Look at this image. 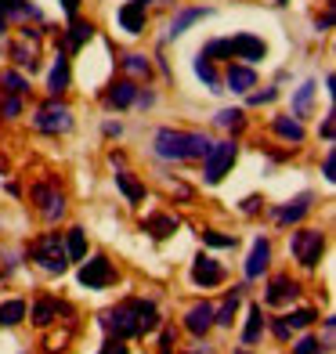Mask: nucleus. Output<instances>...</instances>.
I'll return each mask as SVG.
<instances>
[{
	"label": "nucleus",
	"mask_w": 336,
	"mask_h": 354,
	"mask_svg": "<svg viewBox=\"0 0 336 354\" xmlns=\"http://www.w3.org/2000/svg\"><path fill=\"white\" fill-rule=\"evenodd\" d=\"M105 329L116 333L120 340L152 333V329H159V311H156L152 300H127V304H120V308L105 311Z\"/></svg>",
	"instance_id": "nucleus-1"
},
{
	"label": "nucleus",
	"mask_w": 336,
	"mask_h": 354,
	"mask_svg": "<svg viewBox=\"0 0 336 354\" xmlns=\"http://www.w3.org/2000/svg\"><path fill=\"white\" fill-rule=\"evenodd\" d=\"M152 149L159 159H203L206 149H210V138L203 131H174V127H163V131H156Z\"/></svg>",
	"instance_id": "nucleus-2"
},
{
	"label": "nucleus",
	"mask_w": 336,
	"mask_h": 354,
	"mask_svg": "<svg viewBox=\"0 0 336 354\" xmlns=\"http://www.w3.org/2000/svg\"><path fill=\"white\" fill-rule=\"evenodd\" d=\"M235 159H239V145L235 141H210V149H206V156H203V177H206V185L224 181V174L232 170Z\"/></svg>",
	"instance_id": "nucleus-3"
},
{
	"label": "nucleus",
	"mask_w": 336,
	"mask_h": 354,
	"mask_svg": "<svg viewBox=\"0 0 336 354\" xmlns=\"http://www.w3.org/2000/svg\"><path fill=\"white\" fill-rule=\"evenodd\" d=\"M29 253H33V261L51 271V275H62V271L69 268V257H66V243H62L58 232H47L44 239H37L33 246H29Z\"/></svg>",
	"instance_id": "nucleus-4"
},
{
	"label": "nucleus",
	"mask_w": 336,
	"mask_h": 354,
	"mask_svg": "<svg viewBox=\"0 0 336 354\" xmlns=\"http://www.w3.org/2000/svg\"><path fill=\"white\" fill-rule=\"evenodd\" d=\"M33 127H37L40 134H69V131H73V109H69L66 102L51 98L47 105L37 109Z\"/></svg>",
	"instance_id": "nucleus-5"
},
{
	"label": "nucleus",
	"mask_w": 336,
	"mask_h": 354,
	"mask_svg": "<svg viewBox=\"0 0 336 354\" xmlns=\"http://www.w3.org/2000/svg\"><path fill=\"white\" fill-rule=\"evenodd\" d=\"M290 250H293V257H297L304 268H315L318 261H322V250H326V232L300 228V232H293V239H290Z\"/></svg>",
	"instance_id": "nucleus-6"
},
{
	"label": "nucleus",
	"mask_w": 336,
	"mask_h": 354,
	"mask_svg": "<svg viewBox=\"0 0 336 354\" xmlns=\"http://www.w3.org/2000/svg\"><path fill=\"white\" fill-rule=\"evenodd\" d=\"M112 279H116V271H112L109 264V257H84V268H80V286H87V289H105L112 286Z\"/></svg>",
	"instance_id": "nucleus-7"
},
{
	"label": "nucleus",
	"mask_w": 336,
	"mask_h": 354,
	"mask_svg": "<svg viewBox=\"0 0 336 354\" xmlns=\"http://www.w3.org/2000/svg\"><path fill=\"white\" fill-rule=\"evenodd\" d=\"M311 206H315V196H311V192H300L297 199H290L286 206H279V210H275V224H279V228H290V224H300L304 217L311 214Z\"/></svg>",
	"instance_id": "nucleus-8"
},
{
	"label": "nucleus",
	"mask_w": 336,
	"mask_h": 354,
	"mask_svg": "<svg viewBox=\"0 0 336 354\" xmlns=\"http://www.w3.org/2000/svg\"><path fill=\"white\" fill-rule=\"evenodd\" d=\"M33 199H37V210L44 214V221H58L62 214H66V196L55 192L51 185H37L33 188Z\"/></svg>",
	"instance_id": "nucleus-9"
},
{
	"label": "nucleus",
	"mask_w": 336,
	"mask_h": 354,
	"mask_svg": "<svg viewBox=\"0 0 336 354\" xmlns=\"http://www.w3.org/2000/svg\"><path fill=\"white\" fill-rule=\"evenodd\" d=\"M192 282L203 286V289H214V286L224 282V268L214 261V257L199 253V257H196V264H192Z\"/></svg>",
	"instance_id": "nucleus-10"
},
{
	"label": "nucleus",
	"mask_w": 336,
	"mask_h": 354,
	"mask_svg": "<svg viewBox=\"0 0 336 354\" xmlns=\"http://www.w3.org/2000/svg\"><path fill=\"white\" fill-rule=\"evenodd\" d=\"M228 47H232V58H243V62H261V58L268 55L264 40H261V37H253V33H239V37H232Z\"/></svg>",
	"instance_id": "nucleus-11"
},
{
	"label": "nucleus",
	"mask_w": 336,
	"mask_h": 354,
	"mask_svg": "<svg viewBox=\"0 0 336 354\" xmlns=\"http://www.w3.org/2000/svg\"><path fill=\"white\" fill-rule=\"evenodd\" d=\"M214 304H192V308H188V315H185V329L192 333V336H206V333H210L214 329Z\"/></svg>",
	"instance_id": "nucleus-12"
},
{
	"label": "nucleus",
	"mask_w": 336,
	"mask_h": 354,
	"mask_svg": "<svg viewBox=\"0 0 336 354\" xmlns=\"http://www.w3.org/2000/svg\"><path fill=\"white\" fill-rule=\"evenodd\" d=\"M224 84H228V91H235V94H246L250 87H257V73H253V66L246 62H232L228 66V73H224Z\"/></svg>",
	"instance_id": "nucleus-13"
},
{
	"label": "nucleus",
	"mask_w": 336,
	"mask_h": 354,
	"mask_svg": "<svg viewBox=\"0 0 336 354\" xmlns=\"http://www.w3.org/2000/svg\"><path fill=\"white\" fill-rule=\"evenodd\" d=\"M297 293H300V286H297L290 275H279V279H271V286H268L264 300H268V304H275V308H282V304L297 300Z\"/></svg>",
	"instance_id": "nucleus-14"
},
{
	"label": "nucleus",
	"mask_w": 336,
	"mask_h": 354,
	"mask_svg": "<svg viewBox=\"0 0 336 354\" xmlns=\"http://www.w3.org/2000/svg\"><path fill=\"white\" fill-rule=\"evenodd\" d=\"M268 261H271V243L268 239H257L246 257V279H261L264 271H268Z\"/></svg>",
	"instance_id": "nucleus-15"
},
{
	"label": "nucleus",
	"mask_w": 336,
	"mask_h": 354,
	"mask_svg": "<svg viewBox=\"0 0 336 354\" xmlns=\"http://www.w3.org/2000/svg\"><path fill=\"white\" fill-rule=\"evenodd\" d=\"M203 19H210V8H185V11L174 15V22H170L167 33H170V37H181V33H188L196 22H203Z\"/></svg>",
	"instance_id": "nucleus-16"
},
{
	"label": "nucleus",
	"mask_w": 336,
	"mask_h": 354,
	"mask_svg": "<svg viewBox=\"0 0 336 354\" xmlns=\"http://www.w3.org/2000/svg\"><path fill=\"white\" fill-rule=\"evenodd\" d=\"M47 91H51L55 98H58L62 91H69V58L62 55V51H58L55 66H51V76H47Z\"/></svg>",
	"instance_id": "nucleus-17"
},
{
	"label": "nucleus",
	"mask_w": 336,
	"mask_h": 354,
	"mask_svg": "<svg viewBox=\"0 0 336 354\" xmlns=\"http://www.w3.org/2000/svg\"><path fill=\"white\" fill-rule=\"evenodd\" d=\"M141 232H149L152 239H167L178 232V217H170V214H156V217H145L141 221Z\"/></svg>",
	"instance_id": "nucleus-18"
},
{
	"label": "nucleus",
	"mask_w": 336,
	"mask_h": 354,
	"mask_svg": "<svg viewBox=\"0 0 336 354\" xmlns=\"http://www.w3.org/2000/svg\"><path fill=\"white\" fill-rule=\"evenodd\" d=\"M271 131H275L279 138H286V141H293V145H300L304 141V123L297 120V116H275V123H271Z\"/></svg>",
	"instance_id": "nucleus-19"
},
{
	"label": "nucleus",
	"mask_w": 336,
	"mask_h": 354,
	"mask_svg": "<svg viewBox=\"0 0 336 354\" xmlns=\"http://www.w3.org/2000/svg\"><path fill=\"white\" fill-rule=\"evenodd\" d=\"M116 19L127 33H141V29H145V4H123Z\"/></svg>",
	"instance_id": "nucleus-20"
},
{
	"label": "nucleus",
	"mask_w": 336,
	"mask_h": 354,
	"mask_svg": "<svg viewBox=\"0 0 336 354\" xmlns=\"http://www.w3.org/2000/svg\"><path fill=\"white\" fill-rule=\"evenodd\" d=\"M134 98H138V87L131 84V80H120V84H116V87H112V91L105 94V102H109V105H116V109L134 105Z\"/></svg>",
	"instance_id": "nucleus-21"
},
{
	"label": "nucleus",
	"mask_w": 336,
	"mask_h": 354,
	"mask_svg": "<svg viewBox=\"0 0 336 354\" xmlns=\"http://www.w3.org/2000/svg\"><path fill=\"white\" fill-rule=\"evenodd\" d=\"M264 333V315H261V304H253L250 315H246V329H243V344H257Z\"/></svg>",
	"instance_id": "nucleus-22"
},
{
	"label": "nucleus",
	"mask_w": 336,
	"mask_h": 354,
	"mask_svg": "<svg viewBox=\"0 0 336 354\" xmlns=\"http://www.w3.org/2000/svg\"><path fill=\"white\" fill-rule=\"evenodd\" d=\"M196 76H199L210 91H224V87H221V76H217V69H214V62L206 58V55H196Z\"/></svg>",
	"instance_id": "nucleus-23"
},
{
	"label": "nucleus",
	"mask_w": 336,
	"mask_h": 354,
	"mask_svg": "<svg viewBox=\"0 0 336 354\" xmlns=\"http://www.w3.org/2000/svg\"><path fill=\"white\" fill-rule=\"evenodd\" d=\"M116 188L127 196V203H141V199H145V185H138L134 177H131V174H123V170L116 174Z\"/></svg>",
	"instance_id": "nucleus-24"
},
{
	"label": "nucleus",
	"mask_w": 336,
	"mask_h": 354,
	"mask_svg": "<svg viewBox=\"0 0 336 354\" xmlns=\"http://www.w3.org/2000/svg\"><path fill=\"white\" fill-rule=\"evenodd\" d=\"M26 318V300H4L0 304V326H19Z\"/></svg>",
	"instance_id": "nucleus-25"
},
{
	"label": "nucleus",
	"mask_w": 336,
	"mask_h": 354,
	"mask_svg": "<svg viewBox=\"0 0 336 354\" xmlns=\"http://www.w3.org/2000/svg\"><path fill=\"white\" fill-rule=\"evenodd\" d=\"M66 257H69V261H84V257H87V239H84V228H69V239H66Z\"/></svg>",
	"instance_id": "nucleus-26"
},
{
	"label": "nucleus",
	"mask_w": 336,
	"mask_h": 354,
	"mask_svg": "<svg viewBox=\"0 0 336 354\" xmlns=\"http://www.w3.org/2000/svg\"><path fill=\"white\" fill-rule=\"evenodd\" d=\"M91 37H94V26L73 19V26H69V51H80V47H84Z\"/></svg>",
	"instance_id": "nucleus-27"
},
{
	"label": "nucleus",
	"mask_w": 336,
	"mask_h": 354,
	"mask_svg": "<svg viewBox=\"0 0 336 354\" xmlns=\"http://www.w3.org/2000/svg\"><path fill=\"white\" fill-rule=\"evenodd\" d=\"M11 58H15V66H19V69H29V73L37 69V47H26V44H11Z\"/></svg>",
	"instance_id": "nucleus-28"
},
{
	"label": "nucleus",
	"mask_w": 336,
	"mask_h": 354,
	"mask_svg": "<svg viewBox=\"0 0 336 354\" xmlns=\"http://www.w3.org/2000/svg\"><path fill=\"white\" fill-rule=\"evenodd\" d=\"M239 300H243V293H239V289H232L228 300H224V308L214 311V326H232V315H235V308H239Z\"/></svg>",
	"instance_id": "nucleus-29"
},
{
	"label": "nucleus",
	"mask_w": 336,
	"mask_h": 354,
	"mask_svg": "<svg viewBox=\"0 0 336 354\" xmlns=\"http://www.w3.org/2000/svg\"><path fill=\"white\" fill-rule=\"evenodd\" d=\"M311 98H315V84L308 80V84H304V87L297 91V98H293V116H297V120L311 112Z\"/></svg>",
	"instance_id": "nucleus-30"
},
{
	"label": "nucleus",
	"mask_w": 336,
	"mask_h": 354,
	"mask_svg": "<svg viewBox=\"0 0 336 354\" xmlns=\"http://www.w3.org/2000/svg\"><path fill=\"white\" fill-rule=\"evenodd\" d=\"M0 84H4L8 94H26V91H29V80H26L22 73H15V69H4V73H0Z\"/></svg>",
	"instance_id": "nucleus-31"
},
{
	"label": "nucleus",
	"mask_w": 336,
	"mask_h": 354,
	"mask_svg": "<svg viewBox=\"0 0 336 354\" xmlns=\"http://www.w3.org/2000/svg\"><path fill=\"white\" fill-rule=\"evenodd\" d=\"M55 315H58V304H55L51 297H44L37 308H33V322H37V326H51Z\"/></svg>",
	"instance_id": "nucleus-32"
},
{
	"label": "nucleus",
	"mask_w": 336,
	"mask_h": 354,
	"mask_svg": "<svg viewBox=\"0 0 336 354\" xmlns=\"http://www.w3.org/2000/svg\"><path fill=\"white\" fill-rule=\"evenodd\" d=\"M0 116L4 120L22 116V94H0Z\"/></svg>",
	"instance_id": "nucleus-33"
},
{
	"label": "nucleus",
	"mask_w": 336,
	"mask_h": 354,
	"mask_svg": "<svg viewBox=\"0 0 336 354\" xmlns=\"http://www.w3.org/2000/svg\"><path fill=\"white\" fill-rule=\"evenodd\" d=\"M123 69L131 73V76H149V73H152V66H149L145 55H127V58H123Z\"/></svg>",
	"instance_id": "nucleus-34"
},
{
	"label": "nucleus",
	"mask_w": 336,
	"mask_h": 354,
	"mask_svg": "<svg viewBox=\"0 0 336 354\" xmlns=\"http://www.w3.org/2000/svg\"><path fill=\"white\" fill-rule=\"evenodd\" d=\"M203 243H206V246H217V250H235V235H221V232H203Z\"/></svg>",
	"instance_id": "nucleus-35"
},
{
	"label": "nucleus",
	"mask_w": 336,
	"mask_h": 354,
	"mask_svg": "<svg viewBox=\"0 0 336 354\" xmlns=\"http://www.w3.org/2000/svg\"><path fill=\"white\" fill-rule=\"evenodd\" d=\"M217 123L239 131V127H243V109H221V112H217Z\"/></svg>",
	"instance_id": "nucleus-36"
},
{
	"label": "nucleus",
	"mask_w": 336,
	"mask_h": 354,
	"mask_svg": "<svg viewBox=\"0 0 336 354\" xmlns=\"http://www.w3.org/2000/svg\"><path fill=\"white\" fill-rule=\"evenodd\" d=\"M315 318H318L315 311H293L290 318H286V326H290V329H308Z\"/></svg>",
	"instance_id": "nucleus-37"
},
{
	"label": "nucleus",
	"mask_w": 336,
	"mask_h": 354,
	"mask_svg": "<svg viewBox=\"0 0 336 354\" xmlns=\"http://www.w3.org/2000/svg\"><path fill=\"white\" fill-rule=\"evenodd\" d=\"M174 340H178V333H174L170 326L163 329V336H159V354H174Z\"/></svg>",
	"instance_id": "nucleus-38"
},
{
	"label": "nucleus",
	"mask_w": 336,
	"mask_h": 354,
	"mask_svg": "<svg viewBox=\"0 0 336 354\" xmlns=\"http://www.w3.org/2000/svg\"><path fill=\"white\" fill-rule=\"evenodd\" d=\"M293 354H322V344L311 340V336H304V340L297 344V351H293Z\"/></svg>",
	"instance_id": "nucleus-39"
},
{
	"label": "nucleus",
	"mask_w": 336,
	"mask_h": 354,
	"mask_svg": "<svg viewBox=\"0 0 336 354\" xmlns=\"http://www.w3.org/2000/svg\"><path fill=\"white\" fill-rule=\"evenodd\" d=\"M275 98H279V91L271 87V91H264V94H253L250 102H253V105H268V102H275Z\"/></svg>",
	"instance_id": "nucleus-40"
},
{
	"label": "nucleus",
	"mask_w": 336,
	"mask_h": 354,
	"mask_svg": "<svg viewBox=\"0 0 336 354\" xmlns=\"http://www.w3.org/2000/svg\"><path fill=\"white\" fill-rule=\"evenodd\" d=\"M333 167H336V156L329 152V156H326V163H322V174H326V181H336V174H333Z\"/></svg>",
	"instance_id": "nucleus-41"
},
{
	"label": "nucleus",
	"mask_w": 336,
	"mask_h": 354,
	"mask_svg": "<svg viewBox=\"0 0 336 354\" xmlns=\"http://www.w3.org/2000/svg\"><path fill=\"white\" fill-rule=\"evenodd\" d=\"M333 134H336V123H333V116H326V120H322V138L333 141Z\"/></svg>",
	"instance_id": "nucleus-42"
},
{
	"label": "nucleus",
	"mask_w": 336,
	"mask_h": 354,
	"mask_svg": "<svg viewBox=\"0 0 336 354\" xmlns=\"http://www.w3.org/2000/svg\"><path fill=\"white\" fill-rule=\"evenodd\" d=\"M275 336H279V340H286V336H290V326H286V318L275 322Z\"/></svg>",
	"instance_id": "nucleus-43"
},
{
	"label": "nucleus",
	"mask_w": 336,
	"mask_h": 354,
	"mask_svg": "<svg viewBox=\"0 0 336 354\" xmlns=\"http://www.w3.org/2000/svg\"><path fill=\"white\" fill-rule=\"evenodd\" d=\"M102 354H127V347H123V344H105Z\"/></svg>",
	"instance_id": "nucleus-44"
},
{
	"label": "nucleus",
	"mask_w": 336,
	"mask_h": 354,
	"mask_svg": "<svg viewBox=\"0 0 336 354\" xmlns=\"http://www.w3.org/2000/svg\"><path fill=\"white\" fill-rule=\"evenodd\" d=\"M105 134L109 138H120V123H105Z\"/></svg>",
	"instance_id": "nucleus-45"
},
{
	"label": "nucleus",
	"mask_w": 336,
	"mask_h": 354,
	"mask_svg": "<svg viewBox=\"0 0 336 354\" xmlns=\"http://www.w3.org/2000/svg\"><path fill=\"white\" fill-rule=\"evenodd\" d=\"M62 4H66V11H69V15H76V4H80V0H62Z\"/></svg>",
	"instance_id": "nucleus-46"
},
{
	"label": "nucleus",
	"mask_w": 336,
	"mask_h": 354,
	"mask_svg": "<svg viewBox=\"0 0 336 354\" xmlns=\"http://www.w3.org/2000/svg\"><path fill=\"white\" fill-rule=\"evenodd\" d=\"M11 4H15V0H0V15H8V11H11Z\"/></svg>",
	"instance_id": "nucleus-47"
},
{
	"label": "nucleus",
	"mask_w": 336,
	"mask_h": 354,
	"mask_svg": "<svg viewBox=\"0 0 336 354\" xmlns=\"http://www.w3.org/2000/svg\"><path fill=\"white\" fill-rule=\"evenodd\" d=\"M0 37H4V15H0Z\"/></svg>",
	"instance_id": "nucleus-48"
},
{
	"label": "nucleus",
	"mask_w": 336,
	"mask_h": 354,
	"mask_svg": "<svg viewBox=\"0 0 336 354\" xmlns=\"http://www.w3.org/2000/svg\"><path fill=\"white\" fill-rule=\"evenodd\" d=\"M131 4H149V0H131Z\"/></svg>",
	"instance_id": "nucleus-49"
},
{
	"label": "nucleus",
	"mask_w": 336,
	"mask_h": 354,
	"mask_svg": "<svg viewBox=\"0 0 336 354\" xmlns=\"http://www.w3.org/2000/svg\"><path fill=\"white\" fill-rule=\"evenodd\" d=\"M279 4H290V0H279Z\"/></svg>",
	"instance_id": "nucleus-50"
},
{
	"label": "nucleus",
	"mask_w": 336,
	"mask_h": 354,
	"mask_svg": "<svg viewBox=\"0 0 336 354\" xmlns=\"http://www.w3.org/2000/svg\"><path fill=\"white\" fill-rule=\"evenodd\" d=\"M243 354H246V351H243Z\"/></svg>",
	"instance_id": "nucleus-51"
}]
</instances>
